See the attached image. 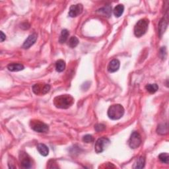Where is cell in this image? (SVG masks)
I'll use <instances>...</instances> for the list:
<instances>
[{
	"label": "cell",
	"instance_id": "cell-1",
	"mask_svg": "<svg viewBox=\"0 0 169 169\" xmlns=\"http://www.w3.org/2000/svg\"><path fill=\"white\" fill-rule=\"evenodd\" d=\"M74 99L70 95H62L56 96L54 99V106L61 109H67L73 105Z\"/></svg>",
	"mask_w": 169,
	"mask_h": 169
},
{
	"label": "cell",
	"instance_id": "cell-2",
	"mask_svg": "<svg viewBox=\"0 0 169 169\" xmlns=\"http://www.w3.org/2000/svg\"><path fill=\"white\" fill-rule=\"evenodd\" d=\"M124 108L121 104H114L108 108V116L111 120H117L124 116Z\"/></svg>",
	"mask_w": 169,
	"mask_h": 169
},
{
	"label": "cell",
	"instance_id": "cell-3",
	"mask_svg": "<svg viewBox=\"0 0 169 169\" xmlns=\"http://www.w3.org/2000/svg\"><path fill=\"white\" fill-rule=\"evenodd\" d=\"M149 20L147 19H140L134 27V34L137 37H141L146 33L149 26Z\"/></svg>",
	"mask_w": 169,
	"mask_h": 169
},
{
	"label": "cell",
	"instance_id": "cell-4",
	"mask_svg": "<svg viewBox=\"0 0 169 169\" xmlns=\"http://www.w3.org/2000/svg\"><path fill=\"white\" fill-rule=\"evenodd\" d=\"M110 141L106 138H99L96 141L95 146V150L96 153H101L109 146Z\"/></svg>",
	"mask_w": 169,
	"mask_h": 169
},
{
	"label": "cell",
	"instance_id": "cell-5",
	"mask_svg": "<svg viewBox=\"0 0 169 169\" xmlns=\"http://www.w3.org/2000/svg\"><path fill=\"white\" fill-rule=\"evenodd\" d=\"M31 128L35 131L38 133H47L49 130V127L41 121L39 120H33L31 123Z\"/></svg>",
	"mask_w": 169,
	"mask_h": 169
},
{
	"label": "cell",
	"instance_id": "cell-6",
	"mask_svg": "<svg viewBox=\"0 0 169 169\" xmlns=\"http://www.w3.org/2000/svg\"><path fill=\"white\" fill-rule=\"evenodd\" d=\"M128 143L129 146L133 149L138 148L142 143V138H141V135L137 131L132 132Z\"/></svg>",
	"mask_w": 169,
	"mask_h": 169
},
{
	"label": "cell",
	"instance_id": "cell-7",
	"mask_svg": "<svg viewBox=\"0 0 169 169\" xmlns=\"http://www.w3.org/2000/svg\"><path fill=\"white\" fill-rule=\"evenodd\" d=\"M50 90V84H35L33 86V91L36 95H45Z\"/></svg>",
	"mask_w": 169,
	"mask_h": 169
},
{
	"label": "cell",
	"instance_id": "cell-8",
	"mask_svg": "<svg viewBox=\"0 0 169 169\" xmlns=\"http://www.w3.org/2000/svg\"><path fill=\"white\" fill-rule=\"evenodd\" d=\"M83 7L81 3L76 4V5H71L69 11V16L71 17H77L83 12Z\"/></svg>",
	"mask_w": 169,
	"mask_h": 169
},
{
	"label": "cell",
	"instance_id": "cell-9",
	"mask_svg": "<svg viewBox=\"0 0 169 169\" xmlns=\"http://www.w3.org/2000/svg\"><path fill=\"white\" fill-rule=\"evenodd\" d=\"M37 40V35L36 34H31L30 36H29V37H28L26 41L24 42L23 45V48H25V49H28V48H29L31 46H33V44L36 42Z\"/></svg>",
	"mask_w": 169,
	"mask_h": 169
},
{
	"label": "cell",
	"instance_id": "cell-10",
	"mask_svg": "<svg viewBox=\"0 0 169 169\" xmlns=\"http://www.w3.org/2000/svg\"><path fill=\"white\" fill-rule=\"evenodd\" d=\"M120 66V61L117 59H112L110 63H108V71L110 72V73H114V72L117 71Z\"/></svg>",
	"mask_w": 169,
	"mask_h": 169
},
{
	"label": "cell",
	"instance_id": "cell-11",
	"mask_svg": "<svg viewBox=\"0 0 169 169\" xmlns=\"http://www.w3.org/2000/svg\"><path fill=\"white\" fill-rule=\"evenodd\" d=\"M21 167L24 168H30L32 167V162L31 158L27 154H22L21 159Z\"/></svg>",
	"mask_w": 169,
	"mask_h": 169
},
{
	"label": "cell",
	"instance_id": "cell-12",
	"mask_svg": "<svg viewBox=\"0 0 169 169\" xmlns=\"http://www.w3.org/2000/svg\"><path fill=\"white\" fill-rule=\"evenodd\" d=\"M168 26V19L165 17H163L161 20H160L159 24V34L160 37H162V35L164 33L167 28Z\"/></svg>",
	"mask_w": 169,
	"mask_h": 169
},
{
	"label": "cell",
	"instance_id": "cell-13",
	"mask_svg": "<svg viewBox=\"0 0 169 169\" xmlns=\"http://www.w3.org/2000/svg\"><path fill=\"white\" fill-rule=\"evenodd\" d=\"M37 150L39 152V153L44 156H46L49 154V149L43 143H39L37 146Z\"/></svg>",
	"mask_w": 169,
	"mask_h": 169
},
{
	"label": "cell",
	"instance_id": "cell-14",
	"mask_svg": "<svg viewBox=\"0 0 169 169\" xmlns=\"http://www.w3.org/2000/svg\"><path fill=\"white\" fill-rule=\"evenodd\" d=\"M23 65L21 63H10L7 66V69L11 71H19L24 70Z\"/></svg>",
	"mask_w": 169,
	"mask_h": 169
},
{
	"label": "cell",
	"instance_id": "cell-15",
	"mask_svg": "<svg viewBox=\"0 0 169 169\" xmlns=\"http://www.w3.org/2000/svg\"><path fill=\"white\" fill-rule=\"evenodd\" d=\"M145 164H146V159H145L144 156H142L135 160L133 168L135 169L143 168L145 167Z\"/></svg>",
	"mask_w": 169,
	"mask_h": 169
},
{
	"label": "cell",
	"instance_id": "cell-16",
	"mask_svg": "<svg viewBox=\"0 0 169 169\" xmlns=\"http://www.w3.org/2000/svg\"><path fill=\"white\" fill-rule=\"evenodd\" d=\"M124 11V6L122 4H119V5H116L114 9V14L116 17H120V16H122Z\"/></svg>",
	"mask_w": 169,
	"mask_h": 169
},
{
	"label": "cell",
	"instance_id": "cell-17",
	"mask_svg": "<svg viewBox=\"0 0 169 169\" xmlns=\"http://www.w3.org/2000/svg\"><path fill=\"white\" fill-rule=\"evenodd\" d=\"M97 12H100V13H102L104 16L109 17L112 14V7L110 5H106L98 10Z\"/></svg>",
	"mask_w": 169,
	"mask_h": 169
},
{
	"label": "cell",
	"instance_id": "cell-18",
	"mask_svg": "<svg viewBox=\"0 0 169 169\" xmlns=\"http://www.w3.org/2000/svg\"><path fill=\"white\" fill-rule=\"evenodd\" d=\"M70 35V33L67 29H63L62 31L61 34H60V37L59 38V42L60 44H63L65 43L68 38V37Z\"/></svg>",
	"mask_w": 169,
	"mask_h": 169
},
{
	"label": "cell",
	"instance_id": "cell-19",
	"mask_svg": "<svg viewBox=\"0 0 169 169\" xmlns=\"http://www.w3.org/2000/svg\"><path fill=\"white\" fill-rule=\"evenodd\" d=\"M66 68V62L62 59H59L56 63V70L58 72H62Z\"/></svg>",
	"mask_w": 169,
	"mask_h": 169
},
{
	"label": "cell",
	"instance_id": "cell-20",
	"mask_svg": "<svg viewBox=\"0 0 169 169\" xmlns=\"http://www.w3.org/2000/svg\"><path fill=\"white\" fill-rule=\"evenodd\" d=\"M156 131H157L158 134H160V135H165V134H167L168 133V131L167 124H160V125L157 128Z\"/></svg>",
	"mask_w": 169,
	"mask_h": 169
},
{
	"label": "cell",
	"instance_id": "cell-21",
	"mask_svg": "<svg viewBox=\"0 0 169 169\" xmlns=\"http://www.w3.org/2000/svg\"><path fill=\"white\" fill-rule=\"evenodd\" d=\"M146 90L149 92V93H155L157 90L159 89V86L157 84L154 83V84H148L146 86Z\"/></svg>",
	"mask_w": 169,
	"mask_h": 169
},
{
	"label": "cell",
	"instance_id": "cell-22",
	"mask_svg": "<svg viewBox=\"0 0 169 169\" xmlns=\"http://www.w3.org/2000/svg\"><path fill=\"white\" fill-rule=\"evenodd\" d=\"M159 159L163 163L168 164L169 163V155L167 153H163L159 155Z\"/></svg>",
	"mask_w": 169,
	"mask_h": 169
},
{
	"label": "cell",
	"instance_id": "cell-23",
	"mask_svg": "<svg viewBox=\"0 0 169 169\" xmlns=\"http://www.w3.org/2000/svg\"><path fill=\"white\" fill-rule=\"evenodd\" d=\"M79 44V40L78 38L76 37H71L69 41V46L74 48H75L76 46H77Z\"/></svg>",
	"mask_w": 169,
	"mask_h": 169
},
{
	"label": "cell",
	"instance_id": "cell-24",
	"mask_svg": "<svg viewBox=\"0 0 169 169\" xmlns=\"http://www.w3.org/2000/svg\"><path fill=\"white\" fill-rule=\"evenodd\" d=\"M83 141L84 142V143H92V142L94 141V138L93 137H92L91 135H84L83 138Z\"/></svg>",
	"mask_w": 169,
	"mask_h": 169
},
{
	"label": "cell",
	"instance_id": "cell-25",
	"mask_svg": "<svg viewBox=\"0 0 169 169\" xmlns=\"http://www.w3.org/2000/svg\"><path fill=\"white\" fill-rule=\"evenodd\" d=\"M106 128V126L104 125V124H96V125L95 126V130L96 131H103L104 130H105Z\"/></svg>",
	"mask_w": 169,
	"mask_h": 169
},
{
	"label": "cell",
	"instance_id": "cell-26",
	"mask_svg": "<svg viewBox=\"0 0 169 169\" xmlns=\"http://www.w3.org/2000/svg\"><path fill=\"white\" fill-rule=\"evenodd\" d=\"M160 56H161V58L162 59H164V54H165L167 55V52H166V48L165 47H163L161 49H160Z\"/></svg>",
	"mask_w": 169,
	"mask_h": 169
},
{
	"label": "cell",
	"instance_id": "cell-27",
	"mask_svg": "<svg viewBox=\"0 0 169 169\" xmlns=\"http://www.w3.org/2000/svg\"><path fill=\"white\" fill-rule=\"evenodd\" d=\"M6 38V36L4 34L2 31H1V37H0V39H1V42H3Z\"/></svg>",
	"mask_w": 169,
	"mask_h": 169
}]
</instances>
